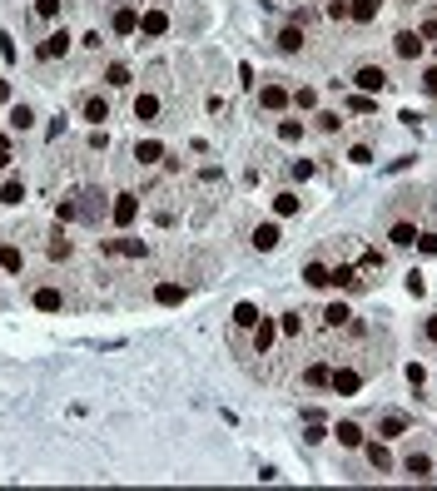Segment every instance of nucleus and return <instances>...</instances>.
<instances>
[{"instance_id": "35", "label": "nucleus", "mask_w": 437, "mask_h": 491, "mask_svg": "<svg viewBox=\"0 0 437 491\" xmlns=\"http://www.w3.org/2000/svg\"><path fill=\"white\" fill-rule=\"evenodd\" d=\"M105 84H115V90H124V84H130V70H124V65H110V70H105Z\"/></svg>"}, {"instance_id": "46", "label": "nucleus", "mask_w": 437, "mask_h": 491, "mask_svg": "<svg viewBox=\"0 0 437 491\" xmlns=\"http://www.w3.org/2000/svg\"><path fill=\"white\" fill-rule=\"evenodd\" d=\"M294 179H298V184H303V179H314V164L298 159V164H294Z\"/></svg>"}, {"instance_id": "33", "label": "nucleus", "mask_w": 437, "mask_h": 491, "mask_svg": "<svg viewBox=\"0 0 437 491\" xmlns=\"http://www.w3.org/2000/svg\"><path fill=\"white\" fill-rule=\"evenodd\" d=\"M279 333L298 337V333H303V318H298V313H283V318H279Z\"/></svg>"}, {"instance_id": "5", "label": "nucleus", "mask_w": 437, "mask_h": 491, "mask_svg": "<svg viewBox=\"0 0 437 491\" xmlns=\"http://www.w3.org/2000/svg\"><path fill=\"white\" fill-rule=\"evenodd\" d=\"M328 387H333V392H338V397H353V392H358V387H363V377H358V372H353V368H338V372H333V377H328Z\"/></svg>"}, {"instance_id": "50", "label": "nucleus", "mask_w": 437, "mask_h": 491, "mask_svg": "<svg viewBox=\"0 0 437 491\" xmlns=\"http://www.w3.org/2000/svg\"><path fill=\"white\" fill-rule=\"evenodd\" d=\"M423 40H437V20H423V30H418Z\"/></svg>"}, {"instance_id": "43", "label": "nucleus", "mask_w": 437, "mask_h": 491, "mask_svg": "<svg viewBox=\"0 0 437 491\" xmlns=\"http://www.w3.org/2000/svg\"><path fill=\"white\" fill-rule=\"evenodd\" d=\"M423 288H427V283H423V273H408V293H412V298H423Z\"/></svg>"}, {"instance_id": "51", "label": "nucleus", "mask_w": 437, "mask_h": 491, "mask_svg": "<svg viewBox=\"0 0 437 491\" xmlns=\"http://www.w3.org/2000/svg\"><path fill=\"white\" fill-rule=\"evenodd\" d=\"M5 164H10V154H5V149H0V169H5Z\"/></svg>"}, {"instance_id": "21", "label": "nucleus", "mask_w": 437, "mask_h": 491, "mask_svg": "<svg viewBox=\"0 0 437 491\" xmlns=\"http://www.w3.org/2000/svg\"><path fill=\"white\" fill-rule=\"evenodd\" d=\"M0 268H5V273H20V268H25V253H20L15 243H0Z\"/></svg>"}, {"instance_id": "44", "label": "nucleus", "mask_w": 437, "mask_h": 491, "mask_svg": "<svg viewBox=\"0 0 437 491\" xmlns=\"http://www.w3.org/2000/svg\"><path fill=\"white\" fill-rule=\"evenodd\" d=\"M328 20H348V5H343V0H328Z\"/></svg>"}, {"instance_id": "7", "label": "nucleus", "mask_w": 437, "mask_h": 491, "mask_svg": "<svg viewBox=\"0 0 437 491\" xmlns=\"http://www.w3.org/2000/svg\"><path fill=\"white\" fill-rule=\"evenodd\" d=\"M259 104H263V110H288L294 95H288L283 84H263V90H259Z\"/></svg>"}, {"instance_id": "49", "label": "nucleus", "mask_w": 437, "mask_h": 491, "mask_svg": "<svg viewBox=\"0 0 437 491\" xmlns=\"http://www.w3.org/2000/svg\"><path fill=\"white\" fill-rule=\"evenodd\" d=\"M423 90H427V95H437V70H423Z\"/></svg>"}, {"instance_id": "17", "label": "nucleus", "mask_w": 437, "mask_h": 491, "mask_svg": "<svg viewBox=\"0 0 437 491\" xmlns=\"http://www.w3.org/2000/svg\"><path fill=\"white\" fill-rule=\"evenodd\" d=\"M85 119H90L95 130H99V124L110 119V99H99V95H90V99H85Z\"/></svg>"}, {"instance_id": "1", "label": "nucleus", "mask_w": 437, "mask_h": 491, "mask_svg": "<svg viewBox=\"0 0 437 491\" xmlns=\"http://www.w3.org/2000/svg\"><path fill=\"white\" fill-rule=\"evenodd\" d=\"M353 84H358L363 95H383V90H388V75H383L378 65H363L358 75H353Z\"/></svg>"}, {"instance_id": "38", "label": "nucleus", "mask_w": 437, "mask_h": 491, "mask_svg": "<svg viewBox=\"0 0 437 491\" xmlns=\"http://www.w3.org/2000/svg\"><path fill=\"white\" fill-rule=\"evenodd\" d=\"M50 259H70V239H65V233H55V239H50Z\"/></svg>"}, {"instance_id": "2", "label": "nucleus", "mask_w": 437, "mask_h": 491, "mask_svg": "<svg viewBox=\"0 0 437 491\" xmlns=\"http://www.w3.org/2000/svg\"><path fill=\"white\" fill-rule=\"evenodd\" d=\"M70 55V35L65 30H50L45 40H40V60H65Z\"/></svg>"}, {"instance_id": "22", "label": "nucleus", "mask_w": 437, "mask_h": 491, "mask_svg": "<svg viewBox=\"0 0 437 491\" xmlns=\"http://www.w3.org/2000/svg\"><path fill=\"white\" fill-rule=\"evenodd\" d=\"M279 50H283V55L303 50V25H283V35H279Z\"/></svg>"}, {"instance_id": "37", "label": "nucleus", "mask_w": 437, "mask_h": 491, "mask_svg": "<svg viewBox=\"0 0 437 491\" xmlns=\"http://www.w3.org/2000/svg\"><path fill=\"white\" fill-rule=\"evenodd\" d=\"M274 208L283 213V219H288V213H298V194H279V199H274Z\"/></svg>"}, {"instance_id": "4", "label": "nucleus", "mask_w": 437, "mask_h": 491, "mask_svg": "<svg viewBox=\"0 0 437 491\" xmlns=\"http://www.w3.org/2000/svg\"><path fill=\"white\" fill-rule=\"evenodd\" d=\"M110 219H115L119 228H130V224L139 219V199H134V194H119V199H115V208H110Z\"/></svg>"}, {"instance_id": "36", "label": "nucleus", "mask_w": 437, "mask_h": 491, "mask_svg": "<svg viewBox=\"0 0 437 491\" xmlns=\"http://www.w3.org/2000/svg\"><path fill=\"white\" fill-rule=\"evenodd\" d=\"M60 10H65V0H35V15H45V20H55Z\"/></svg>"}, {"instance_id": "52", "label": "nucleus", "mask_w": 437, "mask_h": 491, "mask_svg": "<svg viewBox=\"0 0 437 491\" xmlns=\"http://www.w3.org/2000/svg\"><path fill=\"white\" fill-rule=\"evenodd\" d=\"M0 149H5V134H0Z\"/></svg>"}, {"instance_id": "28", "label": "nucleus", "mask_w": 437, "mask_h": 491, "mask_svg": "<svg viewBox=\"0 0 437 491\" xmlns=\"http://www.w3.org/2000/svg\"><path fill=\"white\" fill-rule=\"evenodd\" d=\"M0 204H25V184H20V179H5V189H0Z\"/></svg>"}, {"instance_id": "8", "label": "nucleus", "mask_w": 437, "mask_h": 491, "mask_svg": "<svg viewBox=\"0 0 437 491\" xmlns=\"http://www.w3.org/2000/svg\"><path fill=\"white\" fill-rule=\"evenodd\" d=\"M164 30H169V15H164V10H144V15H139V35L159 40Z\"/></svg>"}, {"instance_id": "20", "label": "nucleus", "mask_w": 437, "mask_h": 491, "mask_svg": "<svg viewBox=\"0 0 437 491\" xmlns=\"http://www.w3.org/2000/svg\"><path fill=\"white\" fill-rule=\"evenodd\" d=\"M35 308L40 313H60V308H65V298H60V288H40L35 293Z\"/></svg>"}, {"instance_id": "12", "label": "nucleus", "mask_w": 437, "mask_h": 491, "mask_svg": "<svg viewBox=\"0 0 437 491\" xmlns=\"http://www.w3.org/2000/svg\"><path fill=\"white\" fill-rule=\"evenodd\" d=\"M403 466H408V477H412V481H432V457H427V452H412Z\"/></svg>"}, {"instance_id": "45", "label": "nucleus", "mask_w": 437, "mask_h": 491, "mask_svg": "<svg viewBox=\"0 0 437 491\" xmlns=\"http://www.w3.org/2000/svg\"><path fill=\"white\" fill-rule=\"evenodd\" d=\"M338 124H343L338 115H318V130H323V134H333V130H338Z\"/></svg>"}, {"instance_id": "9", "label": "nucleus", "mask_w": 437, "mask_h": 491, "mask_svg": "<svg viewBox=\"0 0 437 491\" xmlns=\"http://www.w3.org/2000/svg\"><path fill=\"white\" fill-rule=\"evenodd\" d=\"M110 30H115V35H139V10H134V5H124V10H115V20H110Z\"/></svg>"}, {"instance_id": "32", "label": "nucleus", "mask_w": 437, "mask_h": 491, "mask_svg": "<svg viewBox=\"0 0 437 491\" xmlns=\"http://www.w3.org/2000/svg\"><path fill=\"white\" fill-rule=\"evenodd\" d=\"M279 139H283V144L303 139V124H298V119H283V124H279Z\"/></svg>"}, {"instance_id": "24", "label": "nucleus", "mask_w": 437, "mask_h": 491, "mask_svg": "<svg viewBox=\"0 0 437 491\" xmlns=\"http://www.w3.org/2000/svg\"><path fill=\"white\" fill-rule=\"evenodd\" d=\"M254 248H259V253L279 248V228H274V224H259V228H254Z\"/></svg>"}, {"instance_id": "29", "label": "nucleus", "mask_w": 437, "mask_h": 491, "mask_svg": "<svg viewBox=\"0 0 437 491\" xmlns=\"http://www.w3.org/2000/svg\"><path fill=\"white\" fill-rule=\"evenodd\" d=\"M303 283H308V288H328V268H323V263H308V268H303Z\"/></svg>"}, {"instance_id": "25", "label": "nucleus", "mask_w": 437, "mask_h": 491, "mask_svg": "<svg viewBox=\"0 0 437 491\" xmlns=\"http://www.w3.org/2000/svg\"><path fill=\"white\" fill-rule=\"evenodd\" d=\"M403 432H408V417H398V412H388L378 422V437H403Z\"/></svg>"}, {"instance_id": "15", "label": "nucleus", "mask_w": 437, "mask_h": 491, "mask_svg": "<svg viewBox=\"0 0 437 491\" xmlns=\"http://www.w3.org/2000/svg\"><path fill=\"white\" fill-rule=\"evenodd\" d=\"M184 298H189V293H184L179 283H159V288H154V303H159V308H179Z\"/></svg>"}, {"instance_id": "40", "label": "nucleus", "mask_w": 437, "mask_h": 491, "mask_svg": "<svg viewBox=\"0 0 437 491\" xmlns=\"http://www.w3.org/2000/svg\"><path fill=\"white\" fill-rule=\"evenodd\" d=\"M294 104H298V110H314L318 95H314V90H298V95H294Z\"/></svg>"}, {"instance_id": "16", "label": "nucleus", "mask_w": 437, "mask_h": 491, "mask_svg": "<svg viewBox=\"0 0 437 491\" xmlns=\"http://www.w3.org/2000/svg\"><path fill=\"white\" fill-rule=\"evenodd\" d=\"M328 283H338V288H348V293H358V288H363L358 268H348V263H343V268H333V273H328Z\"/></svg>"}, {"instance_id": "31", "label": "nucleus", "mask_w": 437, "mask_h": 491, "mask_svg": "<svg viewBox=\"0 0 437 491\" xmlns=\"http://www.w3.org/2000/svg\"><path fill=\"white\" fill-rule=\"evenodd\" d=\"M348 110H353V115H373V110H378V99H373V95H353Z\"/></svg>"}, {"instance_id": "27", "label": "nucleus", "mask_w": 437, "mask_h": 491, "mask_svg": "<svg viewBox=\"0 0 437 491\" xmlns=\"http://www.w3.org/2000/svg\"><path fill=\"white\" fill-rule=\"evenodd\" d=\"M328 377H333V368H328V362H314V368L303 372V382H308V387H328Z\"/></svg>"}, {"instance_id": "19", "label": "nucleus", "mask_w": 437, "mask_h": 491, "mask_svg": "<svg viewBox=\"0 0 437 491\" xmlns=\"http://www.w3.org/2000/svg\"><path fill=\"white\" fill-rule=\"evenodd\" d=\"M368 466H373V472H392V452H388L383 442H373V446H368Z\"/></svg>"}, {"instance_id": "47", "label": "nucleus", "mask_w": 437, "mask_h": 491, "mask_svg": "<svg viewBox=\"0 0 437 491\" xmlns=\"http://www.w3.org/2000/svg\"><path fill=\"white\" fill-rule=\"evenodd\" d=\"M418 248L423 253H437V233H418Z\"/></svg>"}, {"instance_id": "6", "label": "nucleus", "mask_w": 437, "mask_h": 491, "mask_svg": "<svg viewBox=\"0 0 437 491\" xmlns=\"http://www.w3.org/2000/svg\"><path fill=\"white\" fill-rule=\"evenodd\" d=\"M248 333H254V352H268V348H274V337H279V323H274V318H259Z\"/></svg>"}, {"instance_id": "39", "label": "nucleus", "mask_w": 437, "mask_h": 491, "mask_svg": "<svg viewBox=\"0 0 437 491\" xmlns=\"http://www.w3.org/2000/svg\"><path fill=\"white\" fill-rule=\"evenodd\" d=\"M348 159H353V164H373V149H368V144H353Z\"/></svg>"}, {"instance_id": "42", "label": "nucleus", "mask_w": 437, "mask_h": 491, "mask_svg": "<svg viewBox=\"0 0 437 491\" xmlns=\"http://www.w3.org/2000/svg\"><path fill=\"white\" fill-rule=\"evenodd\" d=\"M408 382H412V387H423V382H427V368H418V362H412V368H408Z\"/></svg>"}, {"instance_id": "10", "label": "nucleus", "mask_w": 437, "mask_h": 491, "mask_svg": "<svg viewBox=\"0 0 437 491\" xmlns=\"http://www.w3.org/2000/svg\"><path fill=\"white\" fill-rule=\"evenodd\" d=\"M134 119H139V124H154V119H159V95H150V90L134 95Z\"/></svg>"}, {"instance_id": "41", "label": "nucleus", "mask_w": 437, "mask_h": 491, "mask_svg": "<svg viewBox=\"0 0 437 491\" xmlns=\"http://www.w3.org/2000/svg\"><path fill=\"white\" fill-rule=\"evenodd\" d=\"M323 437H328V432H323V427H318V417H314V422H308V432H303V442H314V446H318Z\"/></svg>"}, {"instance_id": "11", "label": "nucleus", "mask_w": 437, "mask_h": 491, "mask_svg": "<svg viewBox=\"0 0 437 491\" xmlns=\"http://www.w3.org/2000/svg\"><path fill=\"white\" fill-rule=\"evenodd\" d=\"M333 437H338V446L358 452V446H363V427H358V422H338V427H333Z\"/></svg>"}, {"instance_id": "18", "label": "nucleus", "mask_w": 437, "mask_h": 491, "mask_svg": "<svg viewBox=\"0 0 437 491\" xmlns=\"http://www.w3.org/2000/svg\"><path fill=\"white\" fill-rule=\"evenodd\" d=\"M30 124H35V110H30V104H10V130H15V134H25Z\"/></svg>"}, {"instance_id": "3", "label": "nucleus", "mask_w": 437, "mask_h": 491, "mask_svg": "<svg viewBox=\"0 0 437 491\" xmlns=\"http://www.w3.org/2000/svg\"><path fill=\"white\" fill-rule=\"evenodd\" d=\"M423 45H427V40H423L418 30H398V35H392V50H398L403 60H418V55H423Z\"/></svg>"}, {"instance_id": "23", "label": "nucleus", "mask_w": 437, "mask_h": 491, "mask_svg": "<svg viewBox=\"0 0 437 491\" xmlns=\"http://www.w3.org/2000/svg\"><path fill=\"white\" fill-rule=\"evenodd\" d=\"M134 159H139V164H159V159H164V144H159V139L134 144Z\"/></svg>"}, {"instance_id": "13", "label": "nucleus", "mask_w": 437, "mask_h": 491, "mask_svg": "<svg viewBox=\"0 0 437 491\" xmlns=\"http://www.w3.org/2000/svg\"><path fill=\"white\" fill-rule=\"evenodd\" d=\"M378 10H383V0H353V5H348V20L368 25V20H378Z\"/></svg>"}, {"instance_id": "30", "label": "nucleus", "mask_w": 437, "mask_h": 491, "mask_svg": "<svg viewBox=\"0 0 437 491\" xmlns=\"http://www.w3.org/2000/svg\"><path fill=\"white\" fill-rule=\"evenodd\" d=\"M259 318H263V313H259L254 303H239V308H234V323H239V328H254Z\"/></svg>"}, {"instance_id": "26", "label": "nucleus", "mask_w": 437, "mask_h": 491, "mask_svg": "<svg viewBox=\"0 0 437 491\" xmlns=\"http://www.w3.org/2000/svg\"><path fill=\"white\" fill-rule=\"evenodd\" d=\"M99 248H105V253H130V259H139V253H144V243H139V239H119V243L110 239V243H99Z\"/></svg>"}, {"instance_id": "14", "label": "nucleus", "mask_w": 437, "mask_h": 491, "mask_svg": "<svg viewBox=\"0 0 437 491\" xmlns=\"http://www.w3.org/2000/svg\"><path fill=\"white\" fill-rule=\"evenodd\" d=\"M388 239L398 243V248H412V243H418V224H408V219H398V224L388 228Z\"/></svg>"}, {"instance_id": "48", "label": "nucleus", "mask_w": 437, "mask_h": 491, "mask_svg": "<svg viewBox=\"0 0 437 491\" xmlns=\"http://www.w3.org/2000/svg\"><path fill=\"white\" fill-rule=\"evenodd\" d=\"M423 337H427V343H437V313H432L427 323H423Z\"/></svg>"}, {"instance_id": "34", "label": "nucleus", "mask_w": 437, "mask_h": 491, "mask_svg": "<svg viewBox=\"0 0 437 491\" xmlns=\"http://www.w3.org/2000/svg\"><path fill=\"white\" fill-rule=\"evenodd\" d=\"M323 318H328V328H348V318H353V313H348L343 303H333V308H328Z\"/></svg>"}]
</instances>
